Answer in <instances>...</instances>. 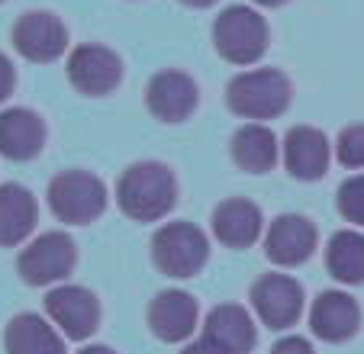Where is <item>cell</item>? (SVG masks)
I'll return each instance as SVG.
<instances>
[{
  "label": "cell",
  "mask_w": 364,
  "mask_h": 354,
  "mask_svg": "<svg viewBox=\"0 0 364 354\" xmlns=\"http://www.w3.org/2000/svg\"><path fill=\"white\" fill-rule=\"evenodd\" d=\"M117 203L132 222H159L178 203V177L165 161H136L119 174Z\"/></svg>",
  "instance_id": "obj_1"
},
{
  "label": "cell",
  "mask_w": 364,
  "mask_h": 354,
  "mask_svg": "<svg viewBox=\"0 0 364 354\" xmlns=\"http://www.w3.org/2000/svg\"><path fill=\"white\" fill-rule=\"evenodd\" d=\"M290 97H294V87H290L287 75L277 68L242 71L226 84L229 109L242 119H252V123H264V119L287 113Z\"/></svg>",
  "instance_id": "obj_2"
},
{
  "label": "cell",
  "mask_w": 364,
  "mask_h": 354,
  "mask_svg": "<svg viewBox=\"0 0 364 354\" xmlns=\"http://www.w3.org/2000/svg\"><path fill=\"white\" fill-rule=\"evenodd\" d=\"M268 42H271V29L264 23V16L252 7H226L213 23V45L216 52L226 58L229 65H255L268 52Z\"/></svg>",
  "instance_id": "obj_3"
},
{
  "label": "cell",
  "mask_w": 364,
  "mask_h": 354,
  "mask_svg": "<svg viewBox=\"0 0 364 354\" xmlns=\"http://www.w3.org/2000/svg\"><path fill=\"white\" fill-rule=\"evenodd\" d=\"M48 210L65 225H87L107 210V184L90 171H58L48 181Z\"/></svg>",
  "instance_id": "obj_4"
},
{
  "label": "cell",
  "mask_w": 364,
  "mask_h": 354,
  "mask_svg": "<svg viewBox=\"0 0 364 354\" xmlns=\"http://www.w3.org/2000/svg\"><path fill=\"white\" fill-rule=\"evenodd\" d=\"M210 258L206 232L193 222H165L151 239V261L165 277L187 280Z\"/></svg>",
  "instance_id": "obj_5"
},
{
  "label": "cell",
  "mask_w": 364,
  "mask_h": 354,
  "mask_svg": "<svg viewBox=\"0 0 364 354\" xmlns=\"http://www.w3.org/2000/svg\"><path fill=\"white\" fill-rule=\"evenodd\" d=\"M77 264V248L68 232H42L16 258L20 280L29 286H52L71 277Z\"/></svg>",
  "instance_id": "obj_6"
},
{
  "label": "cell",
  "mask_w": 364,
  "mask_h": 354,
  "mask_svg": "<svg viewBox=\"0 0 364 354\" xmlns=\"http://www.w3.org/2000/svg\"><path fill=\"white\" fill-rule=\"evenodd\" d=\"M68 84L84 97H107L123 81V58L100 42H84L71 48L65 65Z\"/></svg>",
  "instance_id": "obj_7"
},
{
  "label": "cell",
  "mask_w": 364,
  "mask_h": 354,
  "mask_svg": "<svg viewBox=\"0 0 364 354\" xmlns=\"http://www.w3.org/2000/svg\"><path fill=\"white\" fill-rule=\"evenodd\" d=\"M46 316L71 341H87L100 328V300L87 286L58 284L46 293Z\"/></svg>",
  "instance_id": "obj_8"
},
{
  "label": "cell",
  "mask_w": 364,
  "mask_h": 354,
  "mask_svg": "<svg viewBox=\"0 0 364 354\" xmlns=\"http://www.w3.org/2000/svg\"><path fill=\"white\" fill-rule=\"evenodd\" d=\"M248 300H252V309L262 319V326L274 328V332L296 326L303 316V306H306L303 286L290 274H264V277H258L252 284V290H248Z\"/></svg>",
  "instance_id": "obj_9"
},
{
  "label": "cell",
  "mask_w": 364,
  "mask_h": 354,
  "mask_svg": "<svg viewBox=\"0 0 364 354\" xmlns=\"http://www.w3.org/2000/svg\"><path fill=\"white\" fill-rule=\"evenodd\" d=\"M197 103H200L197 81L187 71H178V68L159 71L149 81V87H145V109L159 123H168V126L187 123L197 113Z\"/></svg>",
  "instance_id": "obj_10"
},
{
  "label": "cell",
  "mask_w": 364,
  "mask_h": 354,
  "mask_svg": "<svg viewBox=\"0 0 364 354\" xmlns=\"http://www.w3.org/2000/svg\"><path fill=\"white\" fill-rule=\"evenodd\" d=\"M14 48L33 65H48L68 48V29L48 10H29L14 23Z\"/></svg>",
  "instance_id": "obj_11"
},
{
  "label": "cell",
  "mask_w": 364,
  "mask_h": 354,
  "mask_svg": "<svg viewBox=\"0 0 364 354\" xmlns=\"http://www.w3.org/2000/svg\"><path fill=\"white\" fill-rule=\"evenodd\" d=\"M319 242L316 225L309 222L300 213H287V216H277L268 225V235H264V254H268L271 264L277 267H296L303 261L313 258Z\"/></svg>",
  "instance_id": "obj_12"
},
{
  "label": "cell",
  "mask_w": 364,
  "mask_h": 354,
  "mask_svg": "<svg viewBox=\"0 0 364 354\" xmlns=\"http://www.w3.org/2000/svg\"><path fill=\"white\" fill-rule=\"evenodd\" d=\"M145 319H149L151 335L159 341L178 345V341H187L197 332L200 306L191 293H184V290H161V293H155V300L149 303Z\"/></svg>",
  "instance_id": "obj_13"
},
{
  "label": "cell",
  "mask_w": 364,
  "mask_h": 354,
  "mask_svg": "<svg viewBox=\"0 0 364 354\" xmlns=\"http://www.w3.org/2000/svg\"><path fill=\"white\" fill-rule=\"evenodd\" d=\"M309 328H313V335L319 341L342 345V341L355 338L358 328H361V306H358L351 293L326 290L309 306Z\"/></svg>",
  "instance_id": "obj_14"
},
{
  "label": "cell",
  "mask_w": 364,
  "mask_h": 354,
  "mask_svg": "<svg viewBox=\"0 0 364 354\" xmlns=\"http://www.w3.org/2000/svg\"><path fill=\"white\" fill-rule=\"evenodd\" d=\"M332 164V142L316 126H294L284 136V168L296 181H323Z\"/></svg>",
  "instance_id": "obj_15"
},
{
  "label": "cell",
  "mask_w": 364,
  "mask_h": 354,
  "mask_svg": "<svg viewBox=\"0 0 364 354\" xmlns=\"http://www.w3.org/2000/svg\"><path fill=\"white\" fill-rule=\"evenodd\" d=\"M46 149V119L36 109L10 107L0 113V155L10 161H33Z\"/></svg>",
  "instance_id": "obj_16"
},
{
  "label": "cell",
  "mask_w": 364,
  "mask_h": 354,
  "mask_svg": "<svg viewBox=\"0 0 364 354\" xmlns=\"http://www.w3.org/2000/svg\"><path fill=\"white\" fill-rule=\"evenodd\" d=\"M210 225H213V235L226 248H252L258 242V235H262L264 219H262V210L252 200L229 197L213 210Z\"/></svg>",
  "instance_id": "obj_17"
},
{
  "label": "cell",
  "mask_w": 364,
  "mask_h": 354,
  "mask_svg": "<svg viewBox=\"0 0 364 354\" xmlns=\"http://www.w3.org/2000/svg\"><path fill=\"white\" fill-rule=\"evenodd\" d=\"M203 338L220 345L226 354H248L258 341V332H255V319L248 316L245 306L223 303V306L210 309V316H206Z\"/></svg>",
  "instance_id": "obj_18"
},
{
  "label": "cell",
  "mask_w": 364,
  "mask_h": 354,
  "mask_svg": "<svg viewBox=\"0 0 364 354\" xmlns=\"http://www.w3.org/2000/svg\"><path fill=\"white\" fill-rule=\"evenodd\" d=\"M7 354H65V335L36 313H20L4 332Z\"/></svg>",
  "instance_id": "obj_19"
},
{
  "label": "cell",
  "mask_w": 364,
  "mask_h": 354,
  "mask_svg": "<svg viewBox=\"0 0 364 354\" xmlns=\"http://www.w3.org/2000/svg\"><path fill=\"white\" fill-rule=\"evenodd\" d=\"M229 151H232V161L245 174H268V171H274L277 158H281L277 136L264 123H245L232 136Z\"/></svg>",
  "instance_id": "obj_20"
},
{
  "label": "cell",
  "mask_w": 364,
  "mask_h": 354,
  "mask_svg": "<svg viewBox=\"0 0 364 354\" xmlns=\"http://www.w3.org/2000/svg\"><path fill=\"white\" fill-rule=\"evenodd\" d=\"M39 222L36 197L20 184H0V248H14Z\"/></svg>",
  "instance_id": "obj_21"
},
{
  "label": "cell",
  "mask_w": 364,
  "mask_h": 354,
  "mask_svg": "<svg viewBox=\"0 0 364 354\" xmlns=\"http://www.w3.org/2000/svg\"><path fill=\"white\" fill-rule=\"evenodd\" d=\"M326 267L338 284L358 286L364 284V232L342 229L326 245Z\"/></svg>",
  "instance_id": "obj_22"
},
{
  "label": "cell",
  "mask_w": 364,
  "mask_h": 354,
  "mask_svg": "<svg viewBox=\"0 0 364 354\" xmlns=\"http://www.w3.org/2000/svg\"><path fill=\"white\" fill-rule=\"evenodd\" d=\"M338 213H342L345 222L364 229V174H351L342 187H338Z\"/></svg>",
  "instance_id": "obj_23"
},
{
  "label": "cell",
  "mask_w": 364,
  "mask_h": 354,
  "mask_svg": "<svg viewBox=\"0 0 364 354\" xmlns=\"http://www.w3.org/2000/svg\"><path fill=\"white\" fill-rule=\"evenodd\" d=\"M336 158L345 168H364V123L345 126L336 139Z\"/></svg>",
  "instance_id": "obj_24"
},
{
  "label": "cell",
  "mask_w": 364,
  "mask_h": 354,
  "mask_svg": "<svg viewBox=\"0 0 364 354\" xmlns=\"http://www.w3.org/2000/svg\"><path fill=\"white\" fill-rule=\"evenodd\" d=\"M271 354H313V345H309L303 335H287V338L274 341Z\"/></svg>",
  "instance_id": "obj_25"
},
{
  "label": "cell",
  "mask_w": 364,
  "mask_h": 354,
  "mask_svg": "<svg viewBox=\"0 0 364 354\" xmlns=\"http://www.w3.org/2000/svg\"><path fill=\"white\" fill-rule=\"evenodd\" d=\"M14 87H16V68L7 55L0 52V103L14 94Z\"/></svg>",
  "instance_id": "obj_26"
},
{
  "label": "cell",
  "mask_w": 364,
  "mask_h": 354,
  "mask_svg": "<svg viewBox=\"0 0 364 354\" xmlns=\"http://www.w3.org/2000/svg\"><path fill=\"white\" fill-rule=\"evenodd\" d=\"M181 354H226V351H223L220 345H213L210 338H203V335H200L197 341H191V345L181 348Z\"/></svg>",
  "instance_id": "obj_27"
},
{
  "label": "cell",
  "mask_w": 364,
  "mask_h": 354,
  "mask_svg": "<svg viewBox=\"0 0 364 354\" xmlns=\"http://www.w3.org/2000/svg\"><path fill=\"white\" fill-rule=\"evenodd\" d=\"M77 354H117L113 348H107V345H87V348H81Z\"/></svg>",
  "instance_id": "obj_28"
},
{
  "label": "cell",
  "mask_w": 364,
  "mask_h": 354,
  "mask_svg": "<svg viewBox=\"0 0 364 354\" xmlns=\"http://www.w3.org/2000/svg\"><path fill=\"white\" fill-rule=\"evenodd\" d=\"M181 4H187V7H197V10H203V7H213L216 0H181Z\"/></svg>",
  "instance_id": "obj_29"
},
{
  "label": "cell",
  "mask_w": 364,
  "mask_h": 354,
  "mask_svg": "<svg viewBox=\"0 0 364 354\" xmlns=\"http://www.w3.org/2000/svg\"><path fill=\"white\" fill-rule=\"evenodd\" d=\"M255 4H258V7H284L287 0H255Z\"/></svg>",
  "instance_id": "obj_30"
},
{
  "label": "cell",
  "mask_w": 364,
  "mask_h": 354,
  "mask_svg": "<svg viewBox=\"0 0 364 354\" xmlns=\"http://www.w3.org/2000/svg\"><path fill=\"white\" fill-rule=\"evenodd\" d=\"M0 4H4V0H0Z\"/></svg>",
  "instance_id": "obj_31"
}]
</instances>
